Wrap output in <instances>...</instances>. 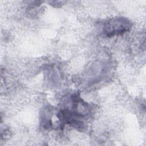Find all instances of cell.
Returning a JSON list of instances; mask_svg holds the SVG:
<instances>
[{
	"mask_svg": "<svg viewBox=\"0 0 146 146\" xmlns=\"http://www.w3.org/2000/svg\"><path fill=\"white\" fill-rule=\"evenodd\" d=\"M131 27L130 22L126 18H118L110 20L103 28L104 34L108 37L119 35L128 31Z\"/></svg>",
	"mask_w": 146,
	"mask_h": 146,
	"instance_id": "6da1fadb",
	"label": "cell"
}]
</instances>
